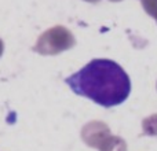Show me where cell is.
I'll return each mask as SVG.
<instances>
[{"instance_id": "1", "label": "cell", "mask_w": 157, "mask_h": 151, "mask_svg": "<svg viewBox=\"0 0 157 151\" xmlns=\"http://www.w3.org/2000/svg\"><path fill=\"white\" fill-rule=\"evenodd\" d=\"M65 83L76 95L88 98L102 107L121 105L131 91L128 74L110 59H92Z\"/></svg>"}, {"instance_id": "4", "label": "cell", "mask_w": 157, "mask_h": 151, "mask_svg": "<svg viewBox=\"0 0 157 151\" xmlns=\"http://www.w3.org/2000/svg\"><path fill=\"white\" fill-rule=\"evenodd\" d=\"M142 7L152 18L157 21V0H142Z\"/></svg>"}, {"instance_id": "7", "label": "cell", "mask_w": 157, "mask_h": 151, "mask_svg": "<svg viewBox=\"0 0 157 151\" xmlns=\"http://www.w3.org/2000/svg\"><path fill=\"white\" fill-rule=\"evenodd\" d=\"M112 2H120V0H112Z\"/></svg>"}, {"instance_id": "2", "label": "cell", "mask_w": 157, "mask_h": 151, "mask_svg": "<svg viewBox=\"0 0 157 151\" xmlns=\"http://www.w3.org/2000/svg\"><path fill=\"white\" fill-rule=\"evenodd\" d=\"M75 44H76V40L71 30L63 26H54L46 30L39 37L35 46V51L43 55H57L72 48Z\"/></svg>"}, {"instance_id": "3", "label": "cell", "mask_w": 157, "mask_h": 151, "mask_svg": "<svg viewBox=\"0 0 157 151\" xmlns=\"http://www.w3.org/2000/svg\"><path fill=\"white\" fill-rule=\"evenodd\" d=\"M144 132L146 135H157V116H152L144 121Z\"/></svg>"}, {"instance_id": "6", "label": "cell", "mask_w": 157, "mask_h": 151, "mask_svg": "<svg viewBox=\"0 0 157 151\" xmlns=\"http://www.w3.org/2000/svg\"><path fill=\"white\" fill-rule=\"evenodd\" d=\"M86 2H90V3H98L99 0H86Z\"/></svg>"}, {"instance_id": "5", "label": "cell", "mask_w": 157, "mask_h": 151, "mask_svg": "<svg viewBox=\"0 0 157 151\" xmlns=\"http://www.w3.org/2000/svg\"><path fill=\"white\" fill-rule=\"evenodd\" d=\"M2 54H3V41L0 40V57H2Z\"/></svg>"}]
</instances>
